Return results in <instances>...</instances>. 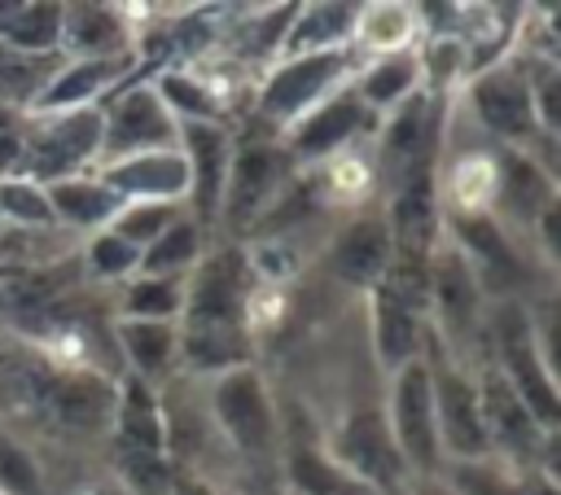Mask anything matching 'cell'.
<instances>
[{
    "mask_svg": "<svg viewBox=\"0 0 561 495\" xmlns=\"http://www.w3.org/2000/svg\"><path fill=\"white\" fill-rule=\"evenodd\" d=\"M486 355L500 368V377L513 385L522 407L535 416L543 434H557L561 421V394H557V372L539 355L535 324H530V302L526 298H500L486 302Z\"/></svg>",
    "mask_w": 561,
    "mask_h": 495,
    "instance_id": "1",
    "label": "cell"
},
{
    "mask_svg": "<svg viewBox=\"0 0 561 495\" xmlns=\"http://www.w3.org/2000/svg\"><path fill=\"white\" fill-rule=\"evenodd\" d=\"M215 434L245 460H280V407L254 364L224 368L202 381Z\"/></svg>",
    "mask_w": 561,
    "mask_h": 495,
    "instance_id": "2",
    "label": "cell"
},
{
    "mask_svg": "<svg viewBox=\"0 0 561 495\" xmlns=\"http://www.w3.org/2000/svg\"><path fill=\"white\" fill-rule=\"evenodd\" d=\"M324 451L377 495H408V486H412V469L403 464L377 403L351 407L337 421V429L324 438Z\"/></svg>",
    "mask_w": 561,
    "mask_h": 495,
    "instance_id": "3",
    "label": "cell"
},
{
    "mask_svg": "<svg viewBox=\"0 0 561 495\" xmlns=\"http://www.w3.org/2000/svg\"><path fill=\"white\" fill-rule=\"evenodd\" d=\"M381 416L412 477H434L443 469V451H438V429H434V390H430L425 355L390 372Z\"/></svg>",
    "mask_w": 561,
    "mask_h": 495,
    "instance_id": "4",
    "label": "cell"
},
{
    "mask_svg": "<svg viewBox=\"0 0 561 495\" xmlns=\"http://www.w3.org/2000/svg\"><path fill=\"white\" fill-rule=\"evenodd\" d=\"M351 48H324V53H302L285 57L259 88V114L267 123H298L307 110H316L329 92H337V79L351 66Z\"/></svg>",
    "mask_w": 561,
    "mask_h": 495,
    "instance_id": "5",
    "label": "cell"
},
{
    "mask_svg": "<svg viewBox=\"0 0 561 495\" xmlns=\"http://www.w3.org/2000/svg\"><path fill=\"white\" fill-rule=\"evenodd\" d=\"M153 149H180V123L153 88H127L101 110V149L96 162H118Z\"/></svg>",
    "mask_w": 561,
    "mask_h": 495,
    "instance_id": "6",
    "label": "cell"
},
{
    "mask_svg": "<svg viewBox=\"0 0 561 495\" xmlns=\"http://www.w3.org/2000/svg\"><path fill=\"white\" fill-rule=\"evenodd\" d=\"M96 149H101V110L96 105L39 114V123H31V136L22 145L26 180H35V184L70 180V171L79 162L96 158Z\"/></svg>",
    "mask_w": 561,
    "mask_h": 495,
    "instance_id": "7",
    "label": "cell"
},
{
    "mask_svg": "<svg viewBox=\"0 0 561 495\" xmlns=\"http://www.w3.org/2000/svg\"><path fill=\"white\" fill-rule=\"evenodd\" d=\"M294 158L280 145H245L228 158V175H224V197H219V219L228 228H241L245 219H259L272 210V202L280 197L285 180H289Z\"/></svg>",
    "mask_w": 561,
    "mask_h": 495,
    "instance_id": "8",
    "label": "cell"
},
{
    "mask_svg": "<svg viewBox=\"0 0 561 495\" xmlns=\"http://www.w3.org/2000/svg\"><path fill=\"white\" fill-rule=\"evenodd\" d=\"M280 469L285 495H377L324 451L320 434H302L294 416H280Z\"/></svg>",
    "mask_w": 561,
    "mask_h": 495,
    "instance_id": "9",
    "label": "cell"
},
{
    "mask_svg": "<svg viewBox=\"0 0 561 495\" xmlns=\"http://www.w3.org/2000/svg\"><path fill=\"white\" fill-rule=\"evenodd\" d=\"M180 153L188 166V193L184 202L193 206V223H210L219 219V197H224V175H228V131L210 118V123H180Z\"/></svg>",
    "mask_w": 561,
    "mask_h": 495,
    "instance_id": "10",
    "label": "cell"
},
{
    "mask_svg": "<svg viewBox=\"0 0 561 495\" xmlns=\"http://www.w3.org/2000/svg\"><path fill=\"white\" fill-rule=\"evenodd\" d=\"M469 110L482 123L486 136H500L508 145L530 140L535 131V96H530V79L500 66V70H482L469 88Z\"/></svg>",
    "mask_w": 561,
    "mask_h": 495,
    "instance_id": "11",
    "label": "cell"
},
{
    "mask_svg": "<svg viewBox=\"0 0 561 495\" xmlns=\"http://www.w3.org/2000/svg\"><path fill=\"white\" fill-rule=\"evenodd\" d=\"M324 263H329V272L337 280L373 289L386 276V267L394 263V241H390L386 215H355V219H346L333 232V241L324 250Z\"/></svg>",
    "mask_w": 561,
    "mask_h": 495,
    "instance_id": "12",
    "label": "cell"
},
{
    "mask_svg": "<svg viewBox=\"0 0 561 495\" xmlns=\"http://www.w3.org/2000/svg\"><path fill=\"white\" fill-rule=\"evenodd\" d=\"M101 184L118 202H184L188 166L180 149H153L136 158H118L101 166Z\"/></svg>",
    "mask_w": 561,
    "mask_h": 495,
    "instance_id": "13",
    "label": "cell"
},
{
    "mask_svg": "<svg viewBox=\"0 0 561 495\" xmlns=\"http://www.w3.org/2000/svg\"><path fill=\"white\" fill-rule=\"evenodd\" d=\"M364 118H368V110L359 105L355 88H337V92H329L316 110H307V114L289 127L285 153L298 158V162L329 158V153H337L342 145L355 140V131L364 127Z\"/></svg>",
    "mask_w": 561,
    "mask_h": 495,
    "instance_id": "14",
    "label": "cell"
},
{
    "mask_svg": "<svg viewBox=\"0 0 561 495\" xmlns=\"http://www.w3.org/2000/svg\"><path fill=\"white\" fill-rule=\"evenodd\" d=\"M368 293H373V307H368L373 311V350H377L381 372H394V368L421 359L425 355V337H430V315L408 307V302H399L394 293H386L377 285Z\"/></svg>",
    "mask_w": 561,
    "mask_h": 495,
    "instance_id": "15",
    "label": "cell"
},
{
    "mask_svg": "<svg viewBox=\"0 0 561 495\" xmlns=\"http://www.w3.org/2000/svg\"><path fill=\"white\" fill-rule=\"evenodd\" d=\"M127 66H131L127 53H118V57H83V61L70 57L66 66H57V74L48 79V88L35 96V110H39V114L83 110V105H92V96H96L101 88L118 83V79L127 74Z\"/></svg>",
    "mask_w": 561,
    "mask_h": 495,
    "instance_id": "16",
    "label": "cell"
},
{
    "mask_svg": "<svg viewBox=\"0 0 561 495\" xmlns=\"http://www.w3.org/2000/svg\"><path fill=\"white\" fill-rule=\"evenodd\" d=\"M118 350L127 359V377L158 385L180 372V329L167 320H118Z\"/></svg>",
    "mask_w": 561,
    "mask_h": 495,
    "instance_id": "17",
    "label": "cell"
},
{
    "mask_svg": "<svg viewBox=\"0 0 561 495\" xmlns=\"http://www.w3.org/2000/svg\"><path fill=\"white\" fill-rule=\"evenodd\" d=\"M48 407L66 429L92 434V429H105L114 421V390L96 372H66L53 381Z\"/></svg>",
    "mask_w": 561,
    "mask_h": 495,
    "instance_id": "18",
    "label": "cell"
},
{
    "mask_svg": "<svg viewBox=\"0 0 561 495\" xmlns=\"http://www.w3.org/2000/svg\"><path fill=\"white\" fill-rule=\"evenodd\" d=\"M127 39V26L118 18V9L105 4H61V39L75 61L83 57H118Z\"/></svg>",
    "mask_w": 561,
    "mask_h": 495,
    "instance_id": "19",
    "label": "cell"
},
{
    "mask_svg": "<svg viewBox=\"0 0 561 495\" xmlns=\"http://www.w3.org/2000/svg\"><path fill=\"white\" fill-rule=\"evenodd\" d=\"M425 74V61L421 53L412 48H399V53H386V57H373L355 83V96L364 110H394L403 105L408 96H416V79Z\"/></svg>",
    "mask_w": 561,
    "mask_h": 495,
    "instance_id": "20",
    "label": "cell"
},
{
    "mask_svg": "<svg viewBox=\"0 0 561 495\" xmlns=\"http://www.w3.org/2000/svg\"><path fill=\"white\" fill-rule=\"evenodd\" d=\"M114 434H118V447H136V451H162V407H158V394L153 385L127 377L123 381V394H114Z\"/></svg>",
    "mask_w": 561,
    "mask_h": 495,
    "instance_id": "21",
    "label": "cell"
},
{
    "mask_svg": "<svg viewBox=\"0 0 561 495\" xmlns=\"http://www.w3.org/2000/svg\"><path fill=\"white\" fill-rule=\"evenodd\" d=\"M48 193V210H53V223H70V228H101L118 215V197L101 184V180H57L44 188Z\"/></svg>",
    "mask_w": 561,
    "mask_h": 495,
    "instance_id": "22",
    "label": "cell"
},
{
    "mask_svg": "<svg viewBox=\"0 0 561 495\" xmlns=\"http://www.w3.org/2000/svg\"><path fill=\"white\" fill-rule=\"evenodd\" d=\"M351 26H355L351 4H311L302 9V18H294L285 35V53L302 57V53H324V48H351Z\"/></svg>",
    "mask_w": 561,
    "mask_h": 495,
    "instance_id": "23",
    "label": "cell"
},
{
    "mask_svg": "<svg viewBox=\"0 0 561 495\" xmlns=\"http://www.w3.org/2000/svg\"><path fill=\"white\" fill-rule=\"evenodd\" d=\"M412 31H416V18H412L408 4H364V9H355L351 53L355 48L359 53H377V57L399 53V48H408Z\"/></svg>",
    "mask_w": 561,
    "mask_h": 495,
    "instance_id": "24",
    "label": "cell"
},
{
    "mask_svg": "<svg viewBox=\"0 0 561 495\" xmlns=\"http://www.w3.org/2000/svg\"><path fill=\"white\" fill-rule=\"evenodd\" d=\"M202 263V228L180 215L162 237L140 250V276H184Z\"/></svg>",
    "mask_w": 561,
    "mask_h": 495,
    "instance_id": "25",
    "label": "cell"
},
{
    "mask_svg": "<svg viewBox=\"0 0 561 495\" xmlns=\"http://www.w3.org/2000/svg\"><path fill=\"white\" fill-rule=\"evenodd\" d=\"M57 57L53 53H18V48H4L0 44V105H22L48 88V79L57 74Z\"/></svg>",
    "mask_w": 561,
    "mask_h": 495,
    "instance_id": "26",
    "label": "cell"
},
{
    "mask_svg": "<svg viewBox=\"0 0 561 495\" xmlns=\"http://www.w3.org/2000/svg\"><path fill=\"white\" fill-rule=\"evenodd\" d=\"M61 39V4H13L0 44L18 53H57Z\"/></svg>",
    "mask_w": 561,
    "mask_h": 495,
    "instance_id": "27",
    "label": "cell"
},
{
    "mask_svg": "<svg viewBox=\"0 0 561 495\" xmlns=\"http://www.w3.org/2000/svg\"><path fill=\"white\" fill-rule=\"evenodd\" d=\"M184 311V276H136L123 293V320H175Z\"/></svg>",
    "mask_w": 561,
    "mask_h": 495,
    "instance_id": "28",
    "label": "cell"
},
{
    "mask_svg": "<svg viewBox=\"0 0 561 495\" xmlns=\"http://www.w3.org/2000/svg\"><path fill=\"white\" fill-rule=\"evenodd\" d=\"M0 495H53L35 451L0 425Z\"/></svg>",
    "mask_w": 561,
    "mask_h": 495,
    "instance_id": "29",
    "label": "cell"
},
{
    "mask_svg": "<svg viewBox=\"0 0 561 495\" xmlns=\"http://www.w3.org/2000/svg\"><path fill=\"white\" fill-rule=\"evenodd\" d=\"M180 219V202H123L110 219V232H118L127 245L145 250L153 237H162Z\"/></svg>",
    "mask_w": 561,
    "mask_h": 495,
    "instance_id": "30",
    "label": "cell"
},
{
    "mask_svg": "<svg viewBox=\"0 0 561 495\" xmlns=\"http://www.w3.org/2000/svg\"><path fill=\"white\" fill-rule=\"evenodd\" d=\"M0 210L13 219V223H26V228H35V223H53V210H48V193H44V184H35V180H4L0 184Z\"/></svg>",
    "mask_w": 561,
    "mask_h": 495,
    "instance_id": "31",
    "label": "cell"
},
{
    "mask_svg": "<svg viewBox=\"0 0 561 495\" xmlns=\"http://www.w3.org/2000/svg\"><path fill=\"white\" fill-rule=\"evenodd\" d=\"M88 263H92V276L118 280V276H127V272H136V267H140V250H136V245H127L118 232L101 228V232L92 237V245H88Z\"/></svg>",
    "mask_w": 561,
    "mask_h": 495,
    "instance_id": "32",
    "label": "cell"
},
{
    "mask_svg": "<svg viewBox=\"0 0 561 495\" xmlns=\"http://www.w3.org/2000/svg\"><path fill=\"white\" fill-rule=\"evenodd\" d=\"M408 495H451V486H447V482L434 473V477H412Z\"/></svg>",
    "mask_w": 561,
    "mask_h": 495,
    "instance_id": "33",
    "label": "cell"
},
{
    "mask_svg": "<svg viewBox=\"0 0 561 495\" xmlns=\"http://www.w3.org/2000/svg\"><path fill=\"white\" fill-rule=\"evenodd\" d=\"M75 495H127L114 477H101V482H88V486H75Z\"/></svg>",
    "mask_w": 561,
    "mask_h": 495,
    "instance_id": "34",
    "label": "cell"
}]
</instances>
